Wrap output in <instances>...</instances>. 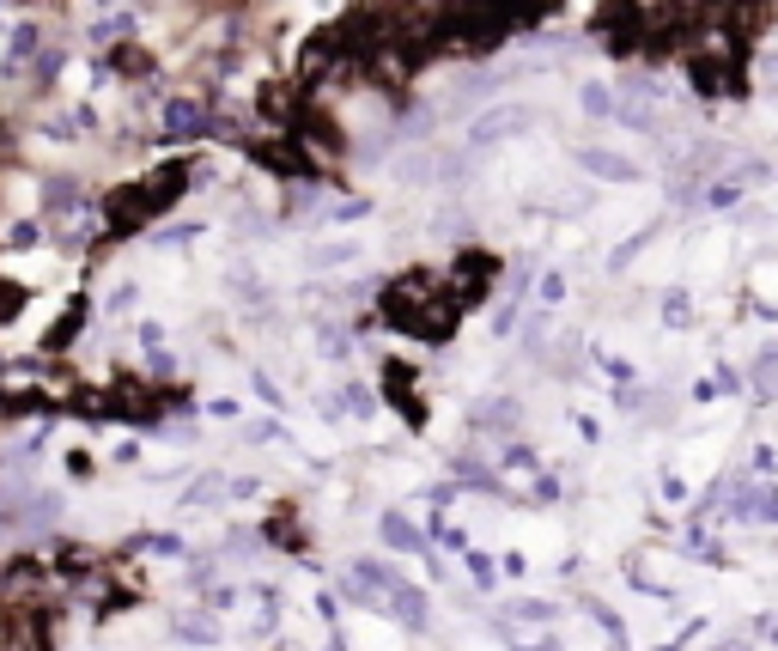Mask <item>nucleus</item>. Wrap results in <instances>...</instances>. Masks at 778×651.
<instances>
[{"label": "nucleus", "instance_id": "3", "mask_svg": "<svg viewBox=\"0 0 778 651\" xmlns=\"http://www.w3.org/2000/svg\"><path fill=\"white\" fill-rule=\"evenodd\" d=\"M7 244H13V250H31V244H37V226H31V220H19V226L7 232Z\"/></svg>", "mask_w": 778, "mask_h": 651}, {"label": "nucleus", "instance_id": "2", "mask_svg": "<svg viewBox=\"0 0 778 651\" xmlns=\"http://www.w3.org/2000/svg\"><path fill=\"white\" fill-rule=\"evenodd\" d=\"M25 311V286H13V280H0V323H13Z\"/></svg>", "mask_w": 778, "mask_h": 651}, {"label": "nucleus", "instance_id": "1", "mask_svg": "<svg viewBox=\"0 0 778 651\" xmlns=\"http://www.w3.org/2000/svg\"><path fill=\"white\" fill-rule=\"evenodd\" d=\"M165 128H171V134H195V128H201V110H195V104H171V110H165Z\"/></svg>", "mask_w": 778, "mask_h": 651}]
</instances>
